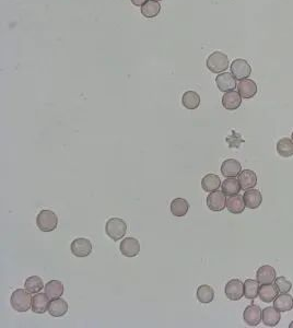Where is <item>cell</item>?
Wrapping results in <instances>:
<instances>
[{
	"mask_svg": "<svg viewBox=\"0 0 293 328\" xmlns=\"http://www.w3.org/2000/svg\"><path fill=\"white\" fill-rule=\"evenodd\" d=\"M11 307L16 312L24 313L32 309V297L31 293L27 292L24 289H16V290L11 294L10 298Z\"/></svg>",
	"mask_w": 293,
	"mask_h": 328,
	"instance_id": "cell-1",
	"label": "cell"
},
{
	"mask_svg": "<svg viewBox=\"0 0 293 328\" xmlns=\"http://www.w3.org/2000/svg\"><path fill=\"white\" fill-rule=\"evenodd\" d=\"M37 227L43 232H52L57 227L58 218L52 210H42L36 218Z\"/></svg>",
	"mask_w": 293,
	"mask_h": 328,
	"instance_id": "cell-2",
	"label": "cell"
},
{
	"mask_svg": "<svg viewBox=\"0 0 293 328\" xmlns=\"http://www.w3.org/2000/svg\"><path fill=\"white\" fill-rule=\"evenodd\" d=\"M105 232L114 241H119L123 238L127 232L126 222L120 218L109 219L105 224Z\"/></svg>",
	"mask_w": 293,
	"mask_h": 328,
	"instance_id": "cell-3",
	"label": "cell"
},
{
	"mask_svg": "<svg viewBox=\"0 0 293 328\" xmlns=\"http://www.w3.org/2000/svg\"><path fill=\"white\" fill-rule=\"evenodd\" d=\"M207 68L213 74H222L229 68V58L224 53L214 52L207 59Z\"/></svg>",
	"mask_w": 293,
	"mask_h": 328,
	"instance_id": "cell-4",
	"label": "cell"
},
{
	"mask_svg": "<svg viewBox=\"0 0 293 328\" xmlns=\"http://www.w3.org/2000/svg\"><path fill=\"white\" fill-rule=\"evenodd\" d=\"M231 74L233 75L236 80H244L250 78L252 68L245 59L237 58L231 64Z\"/></svg>",
	"mask_w": 293,
	"mask_h": 328,
	"instance_id": "cell-5",
	"label": "cell"
},
{
	"mask_svg": "<svg viewBox=\"0 0 293 328\" xmlns=\"http://www.w3.org/2000/svg\"><path fill=\"white\" fill-rule=\"evenodd\" d=\"M70 248L76 257H87L92 252V243L87 238H76L71 243Z\"/></svg>",
	"mask_w": 293,
	"mask_h": 328,
	"instance_id": "cell-6",
	"label": "cell"
},
{
	"mask_svg": "<svg viewBox=\"0 0 293 328\" xmlns=\"http://www.w3.org/2000/svg\"><path fill=\"white\" fill-rule=\"evenodd\" d=\"M243 318H244L245 323L248 326L255 327L261 323V321L263 320V311L261 308L258 307V305H255V304L248 305L244 311Z\"/></svg>",
	"mask_w": 293,
	"mask_h": 328,
	"instance_id": "cell-7",
	"label": "cell"
},
{
	"mask_svg": "<svg viewBox=\"0 0 293 328\" xmlns=\"http://www.w3.org/2000/svg\"><path fill=\"white\" fill-rule=\"evenodd\" d=\"M225 296L232 301H237L244 296V283L239 279L230 280L225 286Z\"/></svg>",
	"mask_w": 293,
	"mask_h": 328,
	"instance_id": "cell-8",
	"label": "cell"
},
{
	"mask_svg": "<svg viewBox=\"0 0 293 328\" xmlns=\"http://www.w3.org/2000/svg\"><path fill=\"white\" fill-rule=\"evenodd\" d=\"M215 83L221 92H230L237 88L236 79L230 72H222L215 78Z\"/></svg>",
	"mask_w": 293,
	"mask_h": 328,
	"instance_id": "cell-9",
	"label": "cell"
},
{
	"mask_svg": "<svg viewBox=\"0 0 293 328\" xmlns=\"http://www.w3.org/2000/svg\"><path fill=\"white\" fill-rule=\"evenodd\" d=\"M119 249L126 257H136L140 252V244L134 237H126L121 241Z\"/></svg>",
	"mask_w": 293,
	"mask_h": 328,
	"instance_id": "cell-10",
	"label": "cell"
},
{
	"mask_svg": "<svg viewBox=\"0 0 293 328\" xmlns=\"http://www.w3.org/2000/svg\"><path fill=\"white\" fill-rule=\"evenodd\" d=\"M207 206L212 211H222L226 206V198L224 193L219 191L210 193L207 197Z\"/></svg>",
	"mask_w": 293,
	"mask_h": 328,
	"instance_id": "cell-11",
	"label": "cell"
},
{
	"mask_svg": "<svg viewBox=\"0 0 293 328\" xmlns=\"http://www.w3.org/2000/svg\"><path fill=\"white\" fill-rule=\"evenodd\" d=\"M242 166L239 161L234 159H228L221 165V174H222L226 179L229 177H235L239 176L241 173Z\"/></svg>",
	"mask_w": 293,
	"mask_h": 328,
	"instance_id": "cell-12",
	"label": "cell"
},
{
	"mask_svg": "<svg viewBox=\"0 0 293 328\" xmlns=\"http://www.w3.org/2000/svg\"><path fill=\"white\" fill-rule=\"evenodd\" d=\"M49 298L46 293H36L32 297V311L36 314H43L48 311Z\"/></svg>",
	"mask_w": 293,
	"mask_h": 328,
	"instance_id": "cell-13",
	"label": "cell"
},
{
	"mask_svg": "<svg viewBox=\"0 0 293 328\" xmlns=\"http://www.w3.org/2000/svg\"><path fill=\"white\" fill-rule=\"evenodd\" d=\"M242 97L239 91H230L225 92L222 97V105L223 108L229 110L237 109L241 107Z\"/></svg>",
	"mask_w": 293,
	"mask_h": 328,
	"instance_id": "cell-14",
	"label": "cell"
},
{
	"mask_svg": "<svg viewBox=\"0 0 293 328\" xmlns=\"http://www.w3.org/2000/svg\"><path fill=\"white\" fill-rule=\"evenodd\" d=\"M68 312V304L62 298L53 299L49 302L48 307V313L51 314L53 318H62L66 313Z\"/></svg>",
	"mask_w": 293,
	"mask_h": 328,
	"instance_id": "cell-15",
	"label": "cell"
},
{
	"mask_svg": "<svg viewBox=\"0 0 293 328\" xmlns=\"http://www.w3.org/2000/svg\"><path fill=\"white\" fill-rule=\"evenodd\" d=\"M239 182L243 191L252 190L257 184L256 173L251 170L242 171L239 175Z\"/></svg>",
	"mask_w": 293,
	"mask_h": 328,
	"instance_id": "cell-16",
	"label": "cell"
},
{
	"mask_svg": "<svg viewBox=\"0 0 293 328\" xmlns=\"http://www.w3.org/2000/svg\"><path fill=\"white\" fill-rule=\"evenodd\" d=\"M237 90H239L242 98L252 99L255 97L257 93V85L255 81H253L247 78V79L240 81L239 86H237Z\"/></svg>",
	"mask_w": 293,
	"mask_h": 328,
	"instance_id": "cell-17",
	"label": "cell"
},
{
	"mask_svg": "<svg viewBox=\"0 0 293 328\" xmlns=\"http://www.w3.org/2000/svg\"><path fill=\"white\" fill-rule=\"evenodd\" d=\"M275 280L276 270L274 267L265 265L257 270V281L259 282V285H269V283H274Z\"/></svg>",
	"mask_w": 293,
	"mask_h": 328,
	"instance_id": "cell-18",
	"label": "cell"
},
{
	"mask_svg": "<svg viewBox=\"0 0 293 328\" xmlns=\"http://www.w3.org/2000/svg\"><path fill=\"white\" fill-rule=\"evenodd\" d=\"M278 289L275 286V283H269V285H262L259 288L258 297L265 303H270L275 301V299L278 297Z\"/></svg>",
	"mask_w": 293,
	"mask_h": 328,
	"instance_id": "cell-19",
	"label": "cell"
},
{
	"mask_svg": "<svg viewBox=\"0 0 293 328\" xmlns=\"http://www.w3.org/2000/svg\"><path fill=\"white\" fill-rule=\"evenodd\" d=\"M243 199H244L245 206L248 209H256L259 206L262 205L263 202V196L259 191L256 190H248L245 191L244 196H243Z\"/></svg>",
	"mask_w": 293,
	"mask_h": 328,
	"instance_id": "cell-20",
	"label": "cell"
},
{
	"mask_svg": "<svg viewBox=\"0 0 293 328\" xmlns=\"http://www.w3.org/2000/svg\"><path fill=\"white\" fill-rule=\"evenodd\" d=\"M245 207L246 206L244 203V199H243V197L240 196L239 194H237V195L229 196L228 199H226V208H228L231 214L234 215L242 214L243 211H244Z\"/></svg>",
	"mask_w": 293,
	"mask_h": 328,
	"instance_id": "cell-21",
	"label": "cell"
},
{
	"mask_svg": "<svg viewBox=\"0 0 293 328\" xmlns=\"http://www.w3.org/2000/svg\"><path fill=\"white\" fill-rule=\"evenodd\" d=\"M274 308L279 312H288L293 309V298L288 293H280V296L275 299Z\"/></svg>",
	"mask_w": 293,
	"mask_h": 328,
	"instance_id": "cell-22",
	"label": "cell"
},
{
	"mask_svg": "<svg viewBox=\"0 0 293 328\" xmlns=\"http://www.w3.org/2000/svg\"><path fill=\"white\" fill-rule=\"evenodd\" d=\"M280 319L281 315L277 309L269 307L263 311V322L268 327H275L276 325H278Z\"/></svg>",
	"mask_w": 293,
	"mask_h": 328,
	"instance_id": "cell-23",
	"label": "cell"
},
{
	"mask_svg": "<svg viewBox=\"0 0 293 328\" xmlns=\"http://www.w3.org/2000/svg\"><path fill=\"white\" fill-rule=\"evenodd\" d=\"M171 213L174 217H184L187 215L190 210V204L187 200L183 198H175L172 203H171Z\"/></svg>",
	"mask_w": 293,
	"mask_h": 328,
	"instance_id": "cell-24",
	"label": "cell"
},
{
	"mask_svg": "<svg viewBox=\"0 0 293 328\" xmlns=\"http://www.w3.org/2000/svg\"><path fill=\"white\" fill-rule=\"evenodd\" d=\"M221 186V180L218 175L215 174H207L201 180V187L204 192L212 193L218 191Z\"/></svg>",
	"mask_w": 293,
	"mask_h": 328,
	"instance_id": "cell-25",
	"label": "cell"
},
{
	"mask_svg": "<svg viewBox=\"0 0 293 328\" xmlns=\"http://www.w3.org/2000/svg\"><path fill=\"white\" fill-rule=\"evenodd\" d=\"M45 293L48 296L49 299H57L60 298L64 294V285L62 281L59 280H51L46 283L45 286Z\"/></svg>",
	"mask_w": 293,
	"mask_h": 328,
	"instance_id": "cell-26",
	"label": "cell"
},
{
	"mask_svg": "<svg viewBox=\"0 0 293 328\" xmlns=\"http://www.w3.org/2000/svg\"><path fill=\"white\" fill-rule=\"evenodd\" d=\"M160 11H161V5H160V1L157 0H148L141 7V13L147 19L156 18Z\"/></svg>",
	"mask_w": 293,
	"mask_h": 328,
	"instance_id": "cell-27",
	"label": "cell"
},
{
	"mask_svg": "<svg viewBox=\"0 0 293 328\" xmlns=\"http://www.w3.org/2000/svg\"><path fill=\"white\" fill-rule=\"evenodd\" d=\"M242 190L239 180L234 179V177H229L222 183V192L225 196H233L237 195Z\"/></svg>",
	"mask_w": 293,
	"mask_h": 328,
	"instance_id": "cell-28",
	"label": "cell"
},
{
	"mask_svg": "<svg viewBox=\"0 0 293 328\" xmlns=\"http://www.w3.org/2000/svg\"><path fill=\"white\" fill-rule=\"evenodd\" d=\"M182 103L187 109H196L200 104V97L195 91H187L182 98Z\"/></svg>",
	"mask_w": 293,
	"mask_h": 328,
	"instance_id": "cell-29",
	"label": "cell"
},
{
	"mask_svg": "<svg viewBox=\"0 0 293 328\" xmlns=\"http://www.w3.org/2000/svg\"><path fill=\"white\" fill-rule=\"evenodd\" d=\"M277 152L283 158H290L293 155V141L289 138H281L277 142Z\"/></svg>",
	"mask_w": 293,
	"mask_h": 328,
	"instance_id": "cell-30",
	"label": "cell"
},
{
	"mask_svg": "<svg viewBox=\"0 0 293 328\" xmlns=\"http://www.w3.org/2000/svg\"><path fill=\"white\" fill-rule=\"evenodd\" d=\"M197 299L199 302L203 304H208L210 302H212L214 299L213 289L207 285L200 286L197 289Z\"/></svg>",
	"mask_w": 293,
	"mask_h": 328,
	"instance_id": "cell-31",
	"label": "cell"
},
{
	"mask_svg": "<svg viewBox=\"0 0 293 328\" xmlns=\"http://www.w3.org/2000/svg\"><path fill=\"white\" fill-rule=\"evenodd\" d=\"M44 288V283L42 278L37 276H31L27 278L24 283V289L31 294L38 293Z\"/></svg>",
	"mask_w": 293,
	"mask_h": 328,
	"instance_id": "cell-32",
	"label": "cell"
},
{
	"mask_svg": "<svg viewBox=\"0 0 293 328\" xmlns=\"http://www.w3.org/2000/svg\"><path fill=\"white\" fill-rule=\"evenodd\" d=\"M259 282L257 280H253V279H247L244 282V297L246 299L254 300L258 297V292H259Z\"/></svg>",
	"mask_w": 293,
	"mask_h": 328,
	"instance_id": "cell-33",
	"label": "cell"
},
{
	"mask_svg": "<svg viewBox=\"0 0 293 328\" xmlns=\"http://www.w3.org/2000/svg\"><path fill=\"white\" fill-rule=\"evenodd\" d=\"M274 283H275V286L277 287L278 291L280 293H288L289 291H291V289H292V283L285 277L276 278Z\"/></svg>",
	"mask_w": 293,
	"mask_h": 328,
	"instance_id": "cell-34",
	"label": "cell"
},
{
	"mask_svg": "<svg viewBox=\"0 0 293 328\" xmlns=\"http://www.w3.org/2000/svg\"><path fill=\"white\" fill-rule=\"evenodd\" d=\"M226 142H228L230 148H240V146L243 142H244V140H243L242 137L239 135V133H236L233 130L232 135L226 138Z\"/></svg>",
	"mask_w": 293,
	"mask_h": 328,
	"instance_id": "cell-35",
	"label": "cell"
},
{
	"mask_svg": "<svg viewBox=\"0 0 293 328\" xmlns=\"http://www.w3.org/2000/svg\"><path fill=\"white\" fill-rule=\"evenodd\" d=\"M130 1L134 5H137V7H142V5L145 4L148 0H130Z\"/></svg>",
	"mask_w": 293,
	"mask_h": 328,
	"instance_id": "cell-36",
	"label": "cell"
},
{
	"mask_svg": "<svg viewBox=\"0 0 293 328\" xmlns=\"http://www.w3.org/2000/svg\"><path fill=\"white\" fill-rule=\"evenodd\" d=\"M289 328H293V321L291 322V324L289 325Z\"/></svg>",
	"mask_w": 293,
	"mask_h": 328,
	"instance_id": "cell-37",
	"label": "cell"
},
{
	"mask_svg": "<svg viewBox=\"0 0 293 328\" xmlns=\"http://www.w3.org/2000/svg\"><path fill=\"white\" fill-rule=\"evenodd\" d=\"M292 141H293V132H292Z\"/></svg>",
	"mask_w": 293,
	"mask_h": 328,
	"instance_id": "cell-38",
	"label": "cell"
},
{
	"mask_svg": "<svg viewBox=\"0 0 293 328\" xmlns=\"http://www.w3.org/2000/svg\"><path fill=\"white\" fill-rule=\"evenodd\" d=\"M157 1H161V0H157Z\"/></svg>",
	"mask_w": 293,
	"mask_h": 328,
	"instance_id": "cell-39",
	"label": "cell"
}]
</instances>
